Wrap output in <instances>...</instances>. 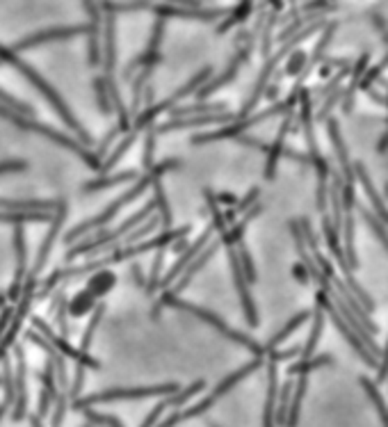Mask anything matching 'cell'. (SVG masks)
Segmentation results:
<instances>
[{"label": "cell", "instance_id": "cell-2", "mask_svg": "<svg viewBox=\"0 0 388 427\" xmlns=\"http://www.w3.org/2000/svg\"><path fill=\"white\" fill-rule=\"evenodd\" d=\"M87 418L91 423L94 421H101V423H108L110 427H121V423L117 421V418H112V416H101V414H94V411H87Z\"/></svg>", "mask_w": 388, "mask_h": 427}, {"label": "cell", "instance_id": "cell-1", "mask_svg": "<svg viewBox=\"0 0 388 427\" xmlns=\"http://www.w3.org/2000/svg\"><path fill=\"white\" fill-rule=\"evenodd\" d=\"M176 391V384H167V386H154V388H117V391H105L98 395H89V398L75 402V407H89L94 402H110V400H128V398H147V395H160V393H172Z\"/></svg>", "mask_w": 388, "mask_h": 427}]
</instances>
